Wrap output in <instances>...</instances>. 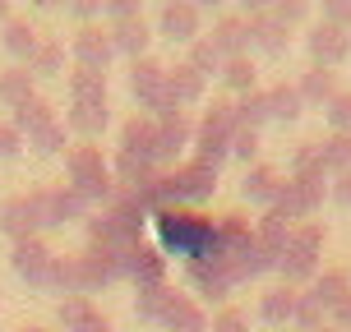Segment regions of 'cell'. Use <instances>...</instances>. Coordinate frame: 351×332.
Segmentation results:
<instances>
[{"label":"cell","instance_id":"1","mask_svg":"<svg viewBox=\"0 0 351 332\" xmlns=\"http://www.w3.org/2000/svg\"><path fill=\"white\" fill-rule=\"evenodd\" d=\"M148 227L158 231L162 259H185V263H190L194 254H204V249L217 240L213 217H204L199 208H162V212L148 217Z\"/></svg>","mask_w":351,"mask_h":332},{"label":"cell","instance_id":"2","mask_svg":"<svg viewBox=\"0 0 351 332\" xmlns=\"http://www.w3.org/2000/svg\"><path fill=\"white\" fill-rule=\"evenodd\" d=\"M213 227H217V249H222L227 272H231L236 286L263 277V272H273V263L263 259L259 240H254V222H250V217H241V212H222V217H213Z\"/></svg>","mask_w":351,"mask_h":332},{"label":"cell","instance_id":"3","mask_svg":"<svg viewBox=\"0 0 351 332\" xmlns=\"http://www.w3.org/2000/svg\"><path fill=\"white\" fill-rule=\"evenodd\" d=\"M65 180H70V190L84 199L88 208L93 203H111V194H116L111 157H106L97 143H74L70 157H65Z\"/></svg>","mask_w":351,"mask_h":332},{"label":"cell","instance_id":"4","mask_svg":"<svg viewBox=\"0 0 351 332\" xmlns=\"http://www.w3.org/2000/svg\"><path fill=\"white\" fill-rule=\"evenodd\" d=\"M324 240H328V227L324 222H296L291 227V240L282 249V286H300V281L319 277V259H324Z\"/></svg>","mask_w":351,"mask_h":332},{"label":"cell","instance_id":"5","mask_svg":"<svg viewBox=\"0 0 351 332\" xmlns=\"http://www.w3.org/2000/svg\"><path fill=\"white\" fill-rule=\"evenodd\" d=\"M231 134H236V102L231 97H217V102L199 116L194 125V157L199 162H213V166H222L231 157Z\"/></svg>","mask_w":351,"mask_h":332},{"label":"cell","instance_id":"6","mask_svg":"<svg viewBox=\"0 0 351 332\" xmlns=\"http://www.w3.org/2000/svg\"><path fill=\"white\" fill-rule=\"evenodd\" d=\"M130 97L158 120V116H171L180 106L167 97V65L153 60V55H143V60H130Z\"/></svg>","mask_w":351,"mask_h":332},{"label":"cell","instance_id":"7","mask_svg":"<svg viewBox=\"0 0 351 332\" xmlns=\"http://www.w3.org/2000/svg\"><path fill=\"white\" fill-rule=\"evenodd\" d=\"M167 190H171L176 208H199V203L213 199V190H217V166H213V162H199V157L176 162L171 171H167Z\"/></svg>","mask_w":351,"mask_h":332},{"label":"cell","instance_id":"8","mask_svg":"<svg viewBox=\"0 0 351 332\" xmlns=\"http://www.w3.org/2000/svg\"><path fill=\"white\" fill-rule=\"evenodd\" d=\"M324 194H328L324 175H287L278 199H273V212H282L287 222H310L324 208Z\"/></svg>","mask_w":351,"mask_h":332},{"label":"cell","instance_id":"9","mask_svg":"<svg viewBox=\"0 0 351 332\" xmlns=\"http://www.w3.org/2000/svg\"><path fill=\"white\" fill-rule=\"evenodd\" d=\"M185 277H190V286L204 300H213V305H227V296L236 291V281H231V272H227V259H222L217 240H213L204 254H194V259L185 263Z\"/></svg>","mask_w":351,"mask_h":332},{"label":"cell","instance_id":"10","mask_svg":"<svg viewBox=\"0 0 351 332\" xmlns=\"http://www.w3.org/2000/svg\"><path fill=\"white\" fill-rule=\"evenodd\" d=\"M28 199H33L42 227H74V222H88V203L70 185H37Z\"/></svg>","mask_w":351,"mask_h":332},{"label":"cell","instance_id":"11","mask_svg":"<svg viewBox=\"0 0 351 332\" xmlns=\"http://www.w3.org/2000/svg\"><path fill=\"white\" fill-rule=\"evenodd\" d=\"M305 51H310V65H319V70H337V65L351 55V33L324 23V18H315L310 33H305Z\"/></svg>","mask_w":351,"mask_h":332},{"label":"cell","instance_id":"12","mask_svg":"<svg viewBox=\"0 0 351 332\" xmlns=\"http://www.w3.org/2000/svg\"><path fill=\"white\" fill-rule=\"evenodd\" d=\"M199 28H204V10L199 5H190V0H167L158 10V37H167V42H176V47H190V42H199Z\"/></svg>","mask_w":351,"mask_h":332},{"label":"cell","instance_id":"13","mask_svg":"<svg viewBox=\"0 0 351 332\" xmlns=\"http://www.w3.org/2000/svg\"><path fill=\"white\" fill-rule=\"evenodd\" d=\"M51 263H56V249L42 240V235H33V240H19L14 249H10V268H14L19 281H28V286H47V277H51Z\"/></svg>","mask_w":351,"mask_h":332},{"label":"cell","instance_id":"14","mask_svg":"<svg viewBox=\"0 0 351 332\" xmlns=\"http://www.w3.org/2000/svg\"><path fill=\"white\" fill-rule=\"evenodd\" d=\"M121 277H130L134 286H158V281H171V277H167V259H162V249L148 245V240L121 249Z\"/></svg>","mask_w":351,"mask_h":332},{"label":"cell","instance_id":"15","mask_svg":"<svg viewBox=\"0 0 351 332\" xmlns=\"http://www.w3.org/2000/svg\"><path fill=\"white\" fill-rule=\"evenodd\" d=\"M70 55H74V65H79V70H97V74H106V65L116 60L111 37H106L102 23H84V28L70 37Z\"/></svg>","mask_w":351,"mask_h":332},{"label":"cell","instance_id":"16","mask_svg":"<svg viewBox=\"0 0 351 332\" xmlns=\"http://www.w3.org/2000/svg\"><path fill=\"white\" fill-rule=\"evenodd\" d=\"M116 153H121V157H134V162L158 166V120L134 111V116L121 125V143H116Z\"/></svg>","mask_w":351,"mask_h":332},{"label":"cell","instance_id":"17","mask_svg":"<svg viewBox=\"0 0 351 332\" xmlns=\"http://www.w3.org/2000/svg\"><path fill=\"white\" fill-rule=\"evenodd\" d=\"M106 37H111V51L116 55L143 60L148 47H153V23L143 14H134V18H121V23H106Z\"/></svg>","mask_w":351,"mask_h":332},{"label":"cell","instance_id":"18","mask_svg":"<svg viewBox=\"0 0 351 332\" xmlns=\"http://www.w3.org/2000/svg\"><path fill=\"white\" fill-rule=\"evenodd\" d=\"M241 18H245V37L250 47H259V51H287V28H282L278 18L268 14V5H245L241 10Z\"/></svg>","mask_w":351,"mask_h":332},{"label":"cell","instance_id":"19","mask_svg":"<svg viewBox=\"0 0 351 332\" xmlns=\"http://www.w3.org/2000/svg\"><path fill=\"white\" fill-rule=\"evenodd\" d=\"M56 318H60V328H65V332H111V318H106L88 296L60 300V305H56Z\"/></svg>","mask_w":351,"mask_h":332},{"label":"cell","instance_id":"20","mask_svg":"<svg viewBox=\"0 0 351 332\" xmlns=\"http://www.w3.org/2000/svg\"><path fill=\"white\" fill-rule=\"evenodd\" d=\"M0 231L10 235V240H33L37 231H42V222H37V208L28 194H14V199H5L0 203Z\"/></svg>","mask_w":351,"mask_h":332},{"label":"cell","instance_id":"21","mask_svg":"<svg viewBox=\"0 0 351 332\" xmlns=\"http://www.w3.org/2000/svg\"><path fill=\"white\" fill-rule=\"evenodd\" d=\"M190 143H194V125H190L185 111L158 116V166H162V162H176Z\"/></svg>","mask_w":351,"mask_h":332},{"label":"cell","instance_id":"22","mask_svg":"<svg viewBox=\"0 0 351 332\" xmlns=\"http://www.w3.org/2000/svg\"><path fill=\"white\" fill-rule=\"evenodd\" d=\"M282 180H287V175H282L278 166L254 162V166L245 171V180H241V199H245V203H263V212H268L273 199H278V190H282Z\"/></svg>","mask_w":351,"mask_h":332},{"label":"cell","instance_id":"23","mask_svg":"<svg viewBox=\"0 0 351 332\" xmlns=\"http://www.w3.org/2000/svg\"><path fill=\"white\" fill-rule=\"evenodd\" d=\"M162 332H208V314H204V305L194 296H176L167 305V314L158 318Z\"/></svg>","mask_w":351,"mask_h":332},{"label":"cell","instance_id":"24","mask_svg":"<svg viewBox=\"0 0 351 332\" xmlns=\"http://www.w3.org/2000/svg\"><path fill=\"white\" fill-rule=\"evenodd\" d=\"M213 51L222 55V60H236V55H250V37H245V18L241 14H222L217 23H213Z\"/></svg>","mask_w":351,"mask_h":332},{"label":"cell","instance_id":"25","mask_svg":"<svg viewBox=\"0 0 351 332\" xmlns=\"http://www.w3.org/2000/svg\"><path fill=\"white\" fill-rule=\"evenodd\" d=\"M254 240H259V249H263V259L278 268L282 263V249H287V240H291V222L282 217V212H263L259 222H254Z\"/></svg>","mask_w":351,"mask_h":332},{"label":"cell","instance_id":"26","mask_svg":"<svg viewBox=\"0 0 351 332\" xmlns=\"http://www.w3.org/2000/svg\"><path fill=\"white\" fill-rule=\"evenodd\" d=\"M162 175V166H148V162H134V157H111V180H116V194H139L148 190L153 180Z\"/></svg>","mask_w":351,"mask_h":332},{"label":"cell","instance_id":"27","mask_svg":"<svg viewBox=\"0 0 351 332\" xmlns=\"http://www.w3.org/2000/svg\"><path fill=\"white\" fill-rule=\"evenodd\" d=\"M204 92H208V84H204L185 60H180V65H167V97H171L180 111L194 106V102H204Z\"/></svg>","mask_w":351,"mask_h":332},{"label":"cell","instance_id":"28","mask_svg":"<svg viewBox=\"0 0 351 332\" xmlns=\"http://www.w3.org/2000/svg\"><path fill=\"white\" fill-rule=\"evenodd\" d=\"M310 296L319 300V309H324V314L337 309V305L351 296V272H347V268H324V272L310 281Z\"/></svg>","mask_w":351,"mask_h":332},{"label":"cell","instance_id":"29","mask_svg":"<svg viewBox=\"0 0 351 332\" xmlns=\"http://www.w3.org/2000/svg\"><path fill=\"white\" fill-rule=\"evenodd\" d=\"M291 314H296V286H268L259 296V318L273 323V328H291Z\"/></svg>","mask_w":351,"mask_h":332},{"label":"cell","instance_id":"30","mask_svg":"<svg viewBox=\"0 0 351 332\" xmlns=\"http://www.w3.org/2000/svg\"><path fill=\"white\" fill-rule=\"evenodd\" d=\"M296 92H300V102H305V106L333 102V92H337V70H319V65H310V70L296 79Z\"/></svg>","mask_w":351,"mask_h":332},{"label":"cell","instance_id":"31","mask_svg":"<svg viewBox=\"0 0 351 332\" xmlns=\"http://www.w3.org/2000/svg\"><path fill=\"white\" fill-rule=\"evenodd\" d=\"M0 42H5V51L14 55L19 65H28V55L37 51V42H42V33H37L33 23H28V18H10V23H5V28H0Z\"/></svg>","mask_w":351,"mask_h":332},{"label":"cell","instance_id":"32","mask_svg":"<svg viewBox=\"0 0 351 332\" xmlns=\"http://www.w3.org/2000/svg\"><path fill=\"white\" fill-rule=\"evenodd\" d=\"M65 125H70V129H74L84 143H93L97 134H106V125H111V102H106V106H74V102H70V116H65Z\"/></svg>","mask_w":351,"mask_h":332},{"label":"cell","instance_id":"33","mask_svg":"<svg viewBox=\"0 0 351 332\" xmlns=\"http://www.w3.org/2000/svg\"><path fill=\"white\" fill-rule=\"evenodd\" d=\"M70 102L74 106H106V74L97 70H70Z\"/></svg>","mask_w":351,"mask_h":332},{"label":"cell","instance_id":"34","mask_svg":"<svg viewBox=\"0 0 351 332\" xmlns=\"http://www.w3.org/2000/svg\"><path fill=\"white\" fill-rule=\"evenodd\" d=\"M37 97V79L23 65H10V70L0 74V102L10 106V111H19L23 102H33Z\"/></svg>","mask_w":351,"mask_h":332},{"label":"cell","instance_id":"35","mask_svg":"<svg viewBox=\"0 0 351 332\" xmlns=\"http://www.w3.org/2000/svg\"><path fill=\"white\" fill-rule=\"evenodd\" d=\"M23 70L33 74V79L65 74V42H56V37H42V42H37V51L28 55V65H23Z\"/></svg>","mask_w":351,"mask_h":332},{"label":"cell","instance_id":"36","mask_svg":"<svg viewBox=\"0 0 351 332\" xmlns=\"http://www.w3.org/2000/svg\"><path fill=\"white\" fill-rule=\"evenodd\" d=\"M217 79H222V84H227V92H236V97L254 92V88H259L254 55H236V60H222V74H217Z\"/></svg>","mask_w":351,"mask_h":332},{"label":"cell","instance_id":"37","mask_svg":"<svg viewBox=\"0 0 351 332\" xmlns=\"http://www.w3.org/2000/svg\"><path fill=\"white\" fill-rule=\"evenodd\" d=\"M300 111H305V102H300L296 84H287V79H278V84L268 88V116H273V120L291 125V120H300Z\"/></svg>","mask_w":351,"mask_h":332},{"label":"cell","instance_id":"38","mask_svg":"<svg viewBox=\"0 0 351 332\" xmlns=\"http://www.w3.org/2000/svg\"><path fill=\"white\" fill-rule=\"evenodd\" d=\"M180 296L171 281H158V286H139V300H134V314L143 318V323H158L162 314H167V305Z\"/></svg>","mask_w":351,"mask_h":332},{"label":"cell","instance_id":"39","mask_svg":"<svg viewBox=\"0 0 351 332\" xmlns=\"http://www.w3.org/2000/svg\"><path fill=\"white\" fill-rule=\"evenodd\" d=\"M47 291H56V296H84V277H79V259L74 254H56V263H51V277H47Z\"/></svg>","mask_w":351,"mask_h":332},{"label":"cell","instance_id":"40","mask_svg":"<svg viewBox=\"0 0 351 332\" xmlns=\"http://www.w3.org/2000/svg\"><path fill=\"white\" fill-rule=\"evenodd\" d=\"M236 102V125H245V129H263V125L273 120L268 116V88H254L245 97H231Z\"/></svg>","mask_w":351,"mask_h":332},{"label":"cell","instance_id":"41","mask_svg":"<svg viewBox=\"0 0 351 332\" xmlns=\"http://www.w3.org/2000/svg\"><path fill=\"white\" fill-rule=\"evenodd\" d=\"M51 120H56V111H51V102H47V97H33V102H23L14 116H10V125H14L23 139H28L33 129H42V125H51Z\"/></svg>","mask_w":351,"mask_h":332},{"label":"cell","instance_id":"42","mask_svg":"<svg viewBox=\"0 0 351 332\" xmlns=\"http://www.w3.org/2000/svg\"><path fill=\"white\" fill-rule=\"evenodd\" d=\"M185 65H190V70L199 74L204 84H208V79H217V74H222V55L213 51L208 37H199V42H190V55H185Z\"/></svg>","mask_w":351,"mask_h":332},{"label":"cell","instance_id":"43","mask_svg":"<svg viewBox=\"0 0 351 332\" xmlns=\"http://www.w3.org/2000/svg\"><path fill=\"white\" fill-rule=\"evenodd\" d=\"M324 120L328 134H351V88H337L333 102H324Z\"/></svg>","mask_w":351,"mask_h":332},{"label":"cell","instance_id":"44","mask_svg":"<svg viewBox=\"0 0 351 332\" xmlns=\"http://www.w3.org/2000/svg\"><path fill=\"white\" fill-rule=\"evenodd\" d=\"M324 309H319V300L310 296V291H296V314H291V328L296 332H319L324 328Z\"/></svg>","mask_w":351,"mask_h":332},{"label":"cell","instance_id":"45","mask_svg":"<svg viewBox=\"0 0 351 332\" xmlns=\"http://www.w3.org/2000/svg\"><path fill=\"white\" fill-rule=\"evenodd\" d=\"M268 14H273L282 28L291 33L296 23H305V18H310V5H305V0H273V5H268Z\"/></svg>","mask_w":351,"mask_h":332},{"label":"cell","instance_id":"46","mask_svg":"<svg viewBox=\"0 0 351 332\" xmlns=\"http://www.w3.org/2000/svg\"><path fill=\"white\" fill-rule=\"evenodd\" d=\"M291 175H324V162H319V143H300L296 157H291ZM328 180V175H324Z\"/></svg>","mask_w":351,"mask_h":332},{"label":"cell","instance_id":"47","mask_svg":"<svg viewBox=\"0 0 351 332\" xmlns=\"http://www.w3.org/2000/svg\"><path fill=\"white\" fill-rule=\"evenodd\" d=\"M231 157H241V162H254V157H259V129L236 125V134H231Z\"/></svg>","mask_w":351,"mask_h":332},{"label":"cell","instance_id":"48","mask_svg":"<svg viewBox=\"0 0 351 332\" xmlns=\"http://www.w3.org/2000/svg\"><path fill=\"white\" fill-rule=\"evenodd\" d=\"M213 332H250V318L241 305H222L217 318H213Z\"/></svg>","mask_w":351,"mask_h":332},{"label":"cell","instance_id":"49","mask_svg":"<svg viewBox=\"0 0 351 332\" xmlns=\"http://www.w3.org/2000/svg\"><path fill=\"white\" fill-rule=\"evenodd\" d=\"M23 153V134H19L10 120H0V162H10Z\"/></svg>","mask_w":351,"mask_h":332},{"label":"cell","instance_id":"50","mask_svg":"<svg viewBox=\"0 0 351 332\" xmlns=\"http://www.w3.org/2000/svg\"><path fill=\"white\" fill-rule=\"evenodd\" d=\"M319 18H324V23H333V28H347V33H351V0H328Z\"/></svg>","mask_w":351,"mask_h":332},{"label":"cell","instance_id":"51","mask_svg":"<svg viewBox=\"0 0 351 332\" xmlns=\"http://www.w3.org/2000/svg\"><path fill=\"white\" fill-rule=\"evenodd\" d=\"M328 194H333L337 208H347V212H351V171L333 175V180H328Z\"/></svg>","mask_w":351,"mask_h":332},{"label":"cell","instance_id":"52","mask_svg":"<svg viewBox=\"0 0 351 332\" xmlns=\"http://www.w3.org/2000/svg\"><path fill=\"white\" fill-rule=\"evenodd\" d=\"M102 14H106V23H121V18H134V14H143L134 0H111V5H102Z\"/></svg>","mask_w":351,"mask_h":332},{"label":"cell","instance_id":"53","mask_svg":"<svg viewBox=\"0 0 351 332\" xmlns=\"http://www.w3.org/2000/svg\"><path fill=\"white\" fill-rule=\"evenodd\" d=\"M70 14L79 18V28H84V23H102V5H93V0H74Z\"/></svg>","mask_w":351,"mask_h":332},{"label":"cell","instance_id":"54","mask_svg":"<svg viewBox=\"0 0 351 332\" xmlns=\"http://www.w3.org/2000/svg\"><path fill=\"white\" fill-rule=\"evenodd\" d=\"M328 328H337V332H351V296L337 305V309H328Z\"/></svg>","mask_w":351,"mask_h":332},{"label":"cell","instance_id":"55","mask_svg":"<svg viewBox=\"0 0 351 332\" xmlns=\"http://www.w3.org/2000/svg\"><path fill=\"white\" fill-rule=\"evenodd\" d=\"M10 18H14V10H10V0H0V28H5Z\"/></svg>","mask_w":351,"mask_h":332},{"label":"cell","instance_id":"56","mask_svg":"<svg viewBox=\"0 0 351 332\" xmlns=\"http://www.w3.org/2000/svg\"><path fill=\"white\" fill-rule=\"evenodd\" d=\"M19 332H51V328H42V323H23Z\"/></svg>","mask_w":351,"mask_h":332},{"label":"cell","instance_id":"57","mask_svg":"<svg viewBox=\"0 0 351 332\" xmlns=\"http://www.w3.org/2000/svg\"><path fill=\"white\" fill-rule=\"evenodd\" d=\"M319 332H337V328H328V323H324V328H319Z\"/></svg>","mask_w":351,"mask_h":332},{"label":"cell","instance_id":"58","mask_svg":"<svg viewBox=\"0 0 351 332\" xmlns=\"http://www.w3.org/2000/svg\"><path fill=\"white\" fill-rule=\"evenodd\" d=\"M347 272H351V268H347Z\"/></svg>","mask_w":351,"mask_h":332}]
</instances>
